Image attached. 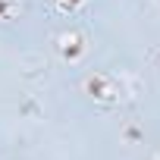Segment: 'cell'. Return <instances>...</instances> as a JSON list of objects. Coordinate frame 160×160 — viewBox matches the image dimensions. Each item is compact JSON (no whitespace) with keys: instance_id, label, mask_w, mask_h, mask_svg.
Returning <instances> with one entry per match:
<instances>
[{"instance_id":"obj_1","label":"cell","mask_w":160,"mask_h":160,"mask_svg":"<svg viewBox=\"0 0 160 160\" xmlns=\"http://www.w3.org/2000/svg\"><path fill=\"white\" fill-rule=\"evenodd\" d=\"M82 91H85L91 101L104 104V107L119 104V98L126 94V91H122V82H119L116 75H110V72H88V75L82 78Z\"/></svg>"},{"instance_id":"obj_2","label":"cell","mask_w":160,"mask_h":160,"mask_svg":"<svg viewBox=\"0 0 160 160\" xmlns=\"http://www.w3.org/2000/svg\"><path fill=\"white\" fill-rule=\"evenodd\" d=\"M53 47H57V57L63 60V63H82L85 60V53H88V38L82 35V32H75V28H69V32H60L57 38H53Z\"/></svg>"},{"instance_id":"obj_3","label":"cell","mask_w":160,"mask_h":160,"mask_svg":"<svg viewBox=\"0 0 160 160\" xmlns=\"http://www.w3.org/2000/svg\"><path fill=\"white\" fill-rule=\"evenodd\" d=\"M22 16V3L19 0H0V22H13Z\"/></svg>"},{"instance_id":"obj_4","label":"cell","mask_w":160,"mask_h":160,"mask_svg":"<svg viewBox=\"0 0 160 160\" xmlns=\"http://www.w3.org/2000/svg\"><path fill=\"white\" fill-rule=\"evenodd\" d=\"M50 7H53L60 16H75L78 10L85 7V0H50Z\"/></svg>"},{"instance_id":"obj_5","label":"cell","mask_w":160,"mask_h":160,"mask_svg":"<svg viewBox=\"0 0 160 160\" xmlns=\"http://www.w3.org/2000/svg\"><path fill=\"white\" fill-rule=\"evenodd\" d=\"M119 138H122L126 144H138V141L144 138V129H141V126H135V122H129V126H122V129H119Z\"/></svg>"},{"instance_id":"obj_6","label":"cell","mask_w":160,"mask_h":160,"mask_svg":"<svg viewBox=\"0 0 160 160\" xmlns=\"http://www.w3.org/2000/svg\"><path fill=\"white\" fill-rule=\"evenodd\" d=\"M157 63H160V53H157Z\"/></svg>"},{"instance_id":"obj_7","label":"cell","mask_w":160,"mask_h":160,"mask_svg":"<svg viewBox=\"0 0 160 160\" xmlns=\"http://www.w3.org/2000/svg\"><path fill=\"white\" fill-rule=\"evenodd\" d=\"M157 160H160V157H157Z\"/></svg>"}]
</instances>
